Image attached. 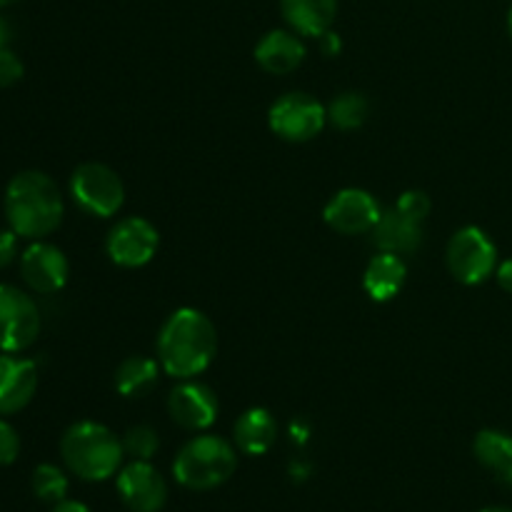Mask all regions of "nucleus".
<instances>
[{"label":"nucleus","mask_w":512,"mask_h":512,"mask_svg":"<svg viewBox=\"0 0 512 512\" xmlns=\"http://www.w3.org/2000/svg\"><path fill=\"white\" fill-rule=\"evenodd\" d=\"M218 353L213 320L195 308H178L158 333V363L165 375L178 380L198 378Z\"/></svg>","instance_id":"1"},{"label":"nucleus","mask_w":512,"mask_h":512,"mask_svg":"<svg viewBox=\"0 0 512 512\" xmlns=\"http://www.w3.org/2000/svg\"><path fill=\"white\" fill-rule=\"evenodd\" d=\"M65 203L60 188L40 170H23L5 188V218L18 238L43 240L63 223Z\"/></svg>","instance_id":"2"},{"label":"nucleus","mask_w":512,"mask_h":512,"mask_svg":"<svg viewBox=\"0 0 512 512\" xmlns=\"http://www.w3.org/2000/svg\"><path fill=\"white\" fill-rule=\"evenodd\" d=\"M60 455L65 468L80 480L100 483L113 478L123 465V440L103 423L95 420H80L63 433L60 440Z\"/></svg>","instance_id":"3"},{"label":"nucleus","mask_w":512,"mask_h":512,"mask_svg":"<svg viewBox=\"0 0 512 512\" xmlns=\"http://www.w3.org/2000/svg\"><path fill=\"white\" fill-rule=\"evenodd\" d=\"M238 470V450L220 435H195L173 460V475L183 488L215 490Z\"/></svg>","instance_id":"4"},{"label":"nucleus","mask_w":512,"mask_h":512,"mask_svg":"<svg viewBox=\"0 0 512 512\" xmlns=\"http://www.w3.org/2000/svg\"><path fill=\"white\" fill-rule=\"evenodd\" d=\"M445 263L458 283L483 285L498 270V248L485 230L465 225L448 240Z\"/></svg>","instance_id":"5"},{"label":"nucleus","mask_w":512,"mask_h":512,"mask_svg":"<svg viewBox=\"0 0 512 512\" xmlns=\"http://www.w3.org/2000/svg\"><path fill=\"white\" fill-rule=\"evenodd\" d=\"M70 195L83 213L113 218L125 203V185L110 165L83 163L70 175Z\"/></svg>","instance_id":"6"},{"label":"nucleus","mask_w":512,"mask_h":512,"mask_svg":"<svg viewBox=\"0 0 512 512\" xmlns=\"http://www.w3.org/2000/svg\"><path fill=\"white\" fill-rule=\"evenodd\" d=\"M328 123V108L308 93H285L268 110V125L280 140L308 143Z\"/></svg>","instance_id":"7"},{"label":"nucleus","mask_w":512,"mask_h":512,"mask_svg":"<svg viewBox=\"0 0 512 512\" xmlns=\"http://www.w3.org/2000/svg\"><path fill=\"white\" fill-rule=\"evenodd\" d=\"M40 310L28 293L0 283V353H23L38 340Z\"/></svg>","instance_id":"8"},{"label":"nucleus","mask_w":512,"mask_h":512,"mask_svg":"<svg viewBox=\"0 0 512 512\" xmlns=\"http://www.w3.org/2000/svg\"><path fill=\"white\" fill-rule=\"evenodd\" d=\"M160 248V233L148 218L130 215L110 228L105 253L118 268H143Z\"/></svg>","instance_id":"9"},{"label":"nucleus","mask_w":512,"mask_h":512,"mask_svg":"<svg viewBox=\"0 0 512 512\" xmlns=\"http://www.w3.org/2000/svg\"><path fill=\"white\" fill-rule=\"evenodd\" d=\"M383 208L373 193L363 188H343L328 200L323 218L328 228L340 235H363L373 233L378 225Z\"/></svg>","instance_id":"10"},{"label":"nucleus","mask_w":512,"mask_h":512,"mask_svg":"<svg viewBox=\"0 0 512 512\" xmlns=\"http://www.w3.org/2000/svg\"><path fill=\"white\" fill-rule=\"evenodd\" d=\"M120 500L133 512H160L168 503V485L150 460H133L118 470Z\"/></svg>","instance_id":"11"},{"label":"nucleus","mask_w":512,"mask_h":512,"mask_svg":"<svg viewBox=\"0 0 512 512\" xmlns=\"http://www.w3.org/2000/svg\"><path fill=\"white\" fill-rule=\"evenodd\" d=\"M20 275L33 293L53 295L68 283L70 265L58 245L33 240L20 255Z\"/></svg>","instance_id":"12"},{"label":"nucleus","mask_w":512,"mask_h":512,"mask_svg":"<svg viewBox=\"0 0 512 512\" xmlns=\"http://www.w3.org/2000/svg\"><path fill=\"white\" fill-rule=\"evenodd\" d=\"M168 413L175 425H180L183 430L200 433V430H208L218 420V395L208 385L198 383L193 378L180 380L178 388L170 390Z\"/></svg>","instance_id":"13"},{"label":"nucleus","mask_w":512,"mask_h":512,"mask_svg":"<svg viewBox=\"0 0 512 512\" xmlns=\"http://www.w3.org/2000/svg\"><path fill=\"white\" fill-rule=\"evenodd\" d=\"M38 390V368L18 353L0 355V415H15L33 400Z\"/></svg>","instance_id":"14"},{"label":"nucleus","mask_w":512,"mask_h":512,"mask_svg":"<svg viewBox=\"0 0 512 512\" xmlns=\"http://www.w3.org/2000/svg\"><path fill=\"white\" fill-rule=\"evenodd\" d=\"M303 38L295 30H270L255 45V63L270 75H288L305 63Z\"/></svg>","instance_id":"15"},{"label":"nucleus","mask_w":512,"mask_h":512,"mask_svg":"<svg viewBox=\"0 0 512 512\" xmlns=\"http://www.w3.org/2000/svg\"><path fill=\"white\" fill-rule=\"evenodd\" d=\"M280 13L300 38H320L333 30L338 0H280Z\"/></svg>","instance_id":"16"},{"label":"nucleus","mask_w":512,"mask_h":512,"mask_svg":"<svg viewBox=\"0 0 512 512\" xmlns=\"http://www.w3.org/2000/svg\"><path fill=\"white\" fill-rule=\"evenodd\" d=\"M373 243L385 253L410 255L423 245V223L408 218L398 208L383 210L378 225L373 228Z\"/></svg>","instance_id":"17"},{"label":"nucleus","mask_w":512,"mask_h":512,"mask_svg":"<svg viewBox=\"0 0 512 512\" xmlns=\"http://www.w3.org/2000/svg\"><path fill=\"white\" fill-rule=\"evenodd\" d=\"M405 280H408V265H405L403 255L385 253V250L370 258L363 275L365 293L375 303H390L393 298H398Z\"/></svg>","instance_id":"18"},{"label":"nucleus","mask_w":512,"mask_h":512,"mask_svg":"<svg viewBox=\"0 0 512 512\" xmlns=\"http://www.w3.org/2000/svg\"><path fill=\"white\" fill-rule=\"evenodd\" d=\"M235 448L245 455H265L278 440V423L265 408H250L235 420Z\"/></svg>","instance_id":"19"},{"label":"nucleus","mask_w":512,"mask_h":512,"mask_svg":"<svg viewBox=\"0 0 512 512\" xmlns=\"http://www.w3.org/2000/svg\"><path fill=\"white\" fill-rule=\"evenodd\" d=\"M473 453L485 470L512 485V435L503 430H480L473 440Z\"/></svg>","instance_id":"20"},{"label":"nucleus","mask_w":512,"mask_h":512,"mask_svg":"<svg viewBox=\"0 0 512 512\" xmlns=\"http://www.w3.org/2000/svg\"><path fill=\"white\" fill-rule=\"evenodd\" d=\"M160 363L145 355H130L115 370V390L123 398H143L158 385Z\"/></svg>","instance_id":"21"},{"label":"nucleus","mask_w":512,"mask_h":512,"mask_svg":"<svg viewBox=\"0 0 512 512\" xmlns=\"http://www.w3.org/2000/svg\"><path fill=\"white\" fill-rule=\"evenodd\" d=\"M370 103L363 93H340L328 105V123L338 130H358L368 120Z\"/></svg>","instance_id":"22"},{"label":"nucleus","mask_w":512,"mask_h":512,"mask_svg":"<svg viewBox=\"0 0 512 512\" xmlns=\"http://www.w3.org/2000/svg\"><path fill=\"white\" fill-rule=\"evenodd\" d=\"M33 493L35 498L43 500V503H60L68 495V475L58 468V465L43 463L33 470Z\"/></svg>","instance_id":"23"},{"label":"nucleus","mask_w":512,"mask_h":512,"mask_svg":"<svg viewBox=\"0 0 512 512\" xmlns=\"http://www.w3.org/2000/svg\"><path fill=\"white\" fill-rule=\"evenodd\" d=\"M160 448V438L150 425H133L123 435V450L133 460H150Z\"/></svg>","instance_id":"24"},{"label":"nucleus","mask_w":512,"mask_h":512,"mask_svg":"<svg viewBox=\"0 0 512 512\" xmlns=\"http://www.w3.org/2000/svg\"><path fill=\"white\" fill-rule=\"evenodd\" d=\"M395 208H398L403 215H408V218L418 220V223H425L433 203H430V198L423 193V190H405V193L398 198V203H395Z\"/></svg>","instance_id":"25"},{"label":"nucleus","mask_w":512,"mask_h":512,"mask_svg":"<svg viewBox=\"0 0 512 512\" xmlns=\"http://www.w3.org/2000/svg\"><path fill=\"white\" fill-rule=\"evenodd\" d=\"M20 455V438L8 420L0 418V465L15 463Z\"/></svg>","instance_id":"26"},{"label":"nucleus","mask_w":512,"mask_h":512,"mask_svg":"<svg viewBox=\"0 0 512 512\" xmlns=\"http://www.w3.org/2000/svg\"><path fill=\"white\" fill-rule=\"evenodd\" d=\"M23 78V63L10 48H0V88H10Z\"/></svg>","instance_id":"27"},{"label":"nucleus","mask_w":512,"mask_h":512,"mask_svg":"<svg viewBox=\"0 0 512 512\" xmlns=\"http://www.w3.org/2000/svg\"><path fill=\"white\" fill-rule=\"evenodd\" d=\"M18 255V233L15 230H0V270L8 268Z\"/></svg>","instance_id":"28"},{"label":"nucleus","mask_w":512,"mask_h":512,"mask_svg":"<svg viewBox=\"0 0 512 512\" xmlns=\"http://www.w3.org/2000/svg\"><path fill=\"white\" fill-rule=\"evenodd\" d=\"M495 278H498V285L505 290V293L512 295V258L503 260L495 270Z\"/></svg>","instance_id":"29"},{"label":"nucleus","mask_w":512,"mask_h":512,"mask_svg":"<svg viewBox=\"0 0 512 512\" xmlns=\"http://www.w3.org/2000/svg\"><path fill=\"white\" fill-rule=\"evenodd\" d=\"M318 40H320V48H323L325 55H338L340 48H343V45H340V38H338V33H335V30H328V33L320 35Z\"/></svg>","instance_id":"30"},{"label":"nucleus","mask_w":512,"mask_h":512,"mask_svg":"<svg viewBox=\"0 0 512 512\" xmlns=\"http://www.w3.org/2000/svg\"><path fill=\"white\" fill-rule=\"evenodd\" d=\"M50 512H90L88 505L78 503V500H60V503L53 505Z\"/></svg>","instance_id":"31"},{"label":"nucleus","mask_w":512,"mask_h":512,"mask_svg":"<svg viewBox=\"0 0 512 512\" xmlns=\"http://www.w3.org/2000/svg\"><path fill=\"white\" fill-rule=\"evenodd\" d=\"M10 40H13V28H10L8 20L0 15V48H8Z\"/></svg>","instance_id":"32"},{"label":"nucleus","mask_w":512,"mask_h":512,"mask_svg":"<svg viewBox=\"0 0 512 512\" xmlns=\"http://www.w3.org/2000/svg\"><path fill=\"white\" fill-rule=\"evenodd\" d=\"M480 512H512L510 508H485V510H480Z\"/></svg>","instance_id":"33"},{"label":"nucleus","mask_w":512,"mask_h":512,"mask_svg":"<svg viewBox=\"0 0 512 512\" xmlns=\"http://www.w3.org/2000/svg\"><path fill=\"white\" fill-rule=\"evenodd\" d=\"M508 33H510V40H512V8H510V13H508Z\"/></svg>","instance_id":"34"},{"label":"nucleus","mask_w":512,"mask_h":512,"mask_svg":"<svg viewBox=\"0 0 512 512\" xmlns=\"http://www.w3.org/2000/svg\"><path fill=\"white\" fill-rule=\"evenodd\" d=\"M18 3V0H0V8H8V5Z\"/></svg>","instance_id":"35"}]
</instances>
